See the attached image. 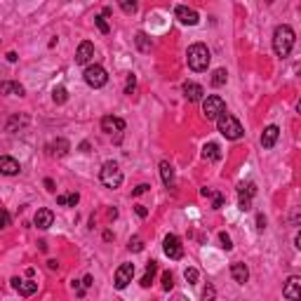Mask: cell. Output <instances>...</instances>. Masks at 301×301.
<instances>
[{
    "instance_id": "6da1fadb",
    "label": "cell",
    "mask_w": 301,
    "mask_h": 301,
    "mask_svg": "<svg viewBox=\"0 0 301 301\" xmlns=\"http://www.w3.org/2000/svg\"><path fill=\"white\" fill-rule=\"evenodd\" d=\"M294 47V31H292V26L282 24L278 26L276 31H273V49H276L278 57H287L289 52Z\"/></svg>"
},
{
    "instance_id": "7a4b0ae2",
    "label": "cell",
    "mask_w": 301,
    "mask_h": 301,
    "mask_svg": "<svg viewBox=\"0 0 301 301\" xmlns=\"http://www.w3.org/2000/svg\"><path fill=\"white\" fill-rule=\"evenodd\" d=\"M186 59H188V69H191V71L203 73V71H207L212 54H209L207 45H203V43H195V45H191V47H188V54H186Z\"/></svg>"
},
{
    "instance_id": "3957f363",
    "label": "cell",
    "mask_w": 301,
    "mask_h": 301,
    "mask_svg": "<svg viewBox=\"0 0 301 301\" xmlns=\"http://www.w3.org/2000/svg\"><path fill=\"white\" fill-rule=\"evenodd\" d=\"M217 127H219V132L224 134L226 139H231V141H238L242 134H245V130H242V125H240V120L238 118H233L231 113H221L217 118Z\"/></svg>"
},
{
    "instance_id": "277c9868",
    "label": "cell",
    "mask_w": 301,
    "mask_h": 301,
    "mask_svg": "<svg viewBox=\"0 0 301 301\" xmlns=\"http://www.w3.org/2000/svg\"><path fill=\"white\" fill-rule=\"evenodd\" d=\"M99 179L106 188H118L122 184V169L118 167V162L109 160V162H104V167L99 172Z\"/></svg>"
},
{
    "instance_id": "5b68a950",
    "label": "cell",
    "mask_w": 301,
    "mask_h": 301,
    "mask_svg": "<svg viewBox=\"0 0 301 301\" xmlns=\"http://www.w3.org/2000/svg\"><path fill=\"white\" fill-rule=\"evenodd\" d=\"M224 111H226V104L219 94H209L207 99H203V116L207 120H217Z\"/></svg>"
},
{
    "instance_id": "8992f818",
    "label": "cell",
    "mask_w": 301,
    "mask_h": 301,
    "mask_svg": "<svg viewBox=\"0 0 301 301\" xmlns=\"http://www.w3.org/2000/svg\"><path fill=\"white\" fill-rule=\"evenodd\" d=\"M83 75H85V83L90 85V87H94V90H99V87H104V85L109 83V73H106L104 66H99V64L87 66Z\"/></svg>"
},
{
    "instance_id": "52a82bcc",
    "label": "cell",
    "mask_w": 301,
    "mask_h": 301,
    "mask_svg": "<svg viewBox=\"0 0 301 301\" xmlns=\"http://www.w3.org/2000/svg\"><path fill=\"white\" fill-rule=\"evenodd\" d=\"M254 193H256V186H254L252 181H247V184H240V186H238V205H240L242 212L252 209Z\"/></svg>"
},
{
    "instance_id": "ba28073f",
    "label": "cell",
    "mask_w": 301,
    "mask_h": 301,
    "mask_svg": "<svg viewBox=\"0 0 301 301\" xmlns=\"http://www.w3.org/2000/svg\"><path fill=\"white\" fill-rule=\"evenodd\" d=\"M162 250H165V254H167L172 261H179L181 256H184V245H181V240L177 235H167L165 242H162Z\"/></svg>"
},
{
    "instance_id": "9c48e42d",
    "label": "cell",
    "mask_w": 301,
    "mask_h": 301,
    "mask_svg": "<svg viewBox=\"0 0 301 301\" xmlns=\"http://www.w3.org/2000/svg\"><path fill=\"white\" fill-rule=\"evenodd\" d=\"M174 14H177V19H179L184 26H195L200 22V14L195 12L193 7H186V5H177Z\"/></svg>"
},
{
    "instance_id": "30bf717a",
    "label": "cell",
    "mask_w": 301,
    "mask_h": 301,
    "mask_svg": "<svg viewBox=\"0 0 301 301\" xmlns=\"http://www.w3.org/2000/svg\"><path fill=\"white\" fill-rule=\"evenodd\" d=\"M134 278V264H122L118 271H116V287L125 289Z\"/></svg>"
},
{
    "instance_id": "8fae6325",
    "label": "cell",
    "mask_w": 301,
    "mask_h": 301,
    "mask_svg": "<svg viewBox=\"0 0 301 301\" xmlns=\"http://www.w3.org/2000/svg\"><path fill=\"white\" fill-rule=\"evenodd\" d=\"M125 130V120L116 118V116H104L101 118V132L106 134H120Z\"/></svg>"
},
{
    "instance_id": "7c38bea8",
    "label": "cell",
    "mask_w": 301,
    "mask_h": 301,
    "mask_svg": "<svg viewBox=\"0 0 301 301\" xmlns=\"http://www.w3.org/2000/svg\"><path fill=\"white\" fill-rule=\"evenodd\" d=\"M181 90H184V96H186L188 101H203V99H205V90H203V85H198V83L186 80Z\"/></svg>"
},
{
    "instance_id": "4fadbf2b",
    "label": "cell",
    "mask_w": 301,
    "mask_h": 301,
    "mask_svg": "<svg viewBox=\"0 0 301 301\" xmlns=\"http://www.w3.org/2000/svg\"><path fill=\"white\" fill-rule=\"evenodd\" d=\"M22 172V165L10 156H0V174H5V177H17Z\"/></svg>"
},
{
    "instance_id": "5bb4252c",
    "label": "cell",
    "mask_w": 301,
    "mask_h": 301,
    "mask_svg": "<svg viewBox=\"0 0 301 301\" xmlns=\"http://www.w3.org/2000/svg\"><path fill=\"white\" fill-rule=\"evenodd\" d=\"M94 57V45L90 40H83L78 45V52H75V64H90Z\"/></svg>"
},
{
    "instance_id": "9a60e30c",
    "label": "cell",
    "mask_w": 301,
    "mask_h": 301,
    "mask_svg": "<svg viewBox=\"0 0 301 301\" xmlns=\"http://www.w3.org/2000/svg\"><path fill=\"white\" fill-rule=\"evenodd\" d=\"M282 294L287 297V299L297 301L301 299V278L299 276H292L287 280V285H285V289H282Z\"/></svg>"
},
{
    "instance_id": "2e32d148",
    "label": "cell",
    "mask_w": 301,
    "mask_h": 301,
    "mask_svg": "<svg viewBox=\"0 0 301 301\" xmlns=\"http://www.w3.org/2000/svg\"><path fill=\"white\" fill-rule=\"evenodd\" d=\"M12 287L22 294V297H31L38 292V282L33 280H19V278H12Z\"/></svg>"
},
{
    "instance_id": "e0dca14e",
    "label": "cell",
    "mask_w": 301,
    "mask_h": 301,
    "mask_svg": "<svg viewBox=\"0 0 301 301\" xmlns=\"http://www.w3.org/2000/svg\"><path fill=\"white\" fill-rule=\"evenodd\" d=\"M33 224H36L40 231H47L49 226L54 224V214H52V209H38Z\"/></svg>"
},
{
    "instance_id": "ac0fdd59",
    "label": "cell",
    "mask_w": 301,
    "mask_h": 301,
    "mask_svg": "<svg viewBox=\"0 0 301 301\" xmlns=\"http://www.w3.org/2000/svg\"><path fill=\"white\" fill-rule=\"evenodd\" d=\"M231 276H233V280L238 285H245L250 280V268L245 264H240V261H235V264H231Z\"/></svg>"
},
{
    "instance_id": "d6986e66",
    "label": "cell",
    "mask_w": 301,
    "mask_h": 301,
    "mask_svg": "<svg viewBox=\"0 0 301 301\" xmlns=\"http://www.w3.org/2000/svg\"><path fill=\"white\" fill-rule=\"evenodd\" d=\"M278 137H280V127H278V125H268L264 130V134H261V146H264V148H273L278 141Z\"/></svg>"
},
{
    "instance_id": "ffe728a7",
    "label": "cell",
    "mask_w": 301,
    "mask_h": 301,
    "mask_svg": "<svg viewBox=\"0 0 301 301\" xmlns=\"http://www.w3.org/2000/svg\"><path fill=\"white\" fill-rule=\"evenodd\" d=\"M160 177H162V184H165L167 188H174V167L169 165L167 160L160 162Z\"/></svg>"
},
{
    "instance_id": "44dd1931",
    "label": "cell",
    "mask_w": 301,
    "mask_h": 301,
    "mask_svg": "<svg viewBox=\"0 0 301 301\" xmlns=\"http://www.w3.org/2000/svg\"><path fill=\"white\" fill-rule=\"evenodd\" d=\"M203 158H205V160H212V162L221 160V146L214 144V141L205 144V146H203Z\"/></svg>"
},
{
    "instance_id": "7402d4cb",
    "label": "cell",
    "mask_w": 301,
    "mask_h": 301,
    "mask_svg": "<svg viewBox=\"0 0 301 301\" xmlns=\"http://www.w3.org/2000/svg\"><path fill=\"white\" fill-rule=\"evenodd\" d=\"M24 85L19 83H7V80H2L0 83V94H17V96H24Z\"/></svg>"
},
{
    "instance_id": "603a6c76",
    "label": "cell",
    "mask_w": 301,
    "mask_h": 301,
    "mask_svg": "<svg viewBox=\"0 0 301 301\" xmlns=\"http://www.w3.org/2000/svg\"><path fill=\"white\" fill-rule=\"evenodd\" d=\"M156 273H158V264L156 261H148V264H146V273H144V278H141V287H151Z\"/></svg>"
},
{
    "instance_id": "cb8c5ba5",
    "label": "cell",
    "mask_w": 301,
    "mask_h": 301,
    "mask_svg": "<svg viewBox=\"0 0 301 301\" xmlns=\"http://www.w3.org/2000/svg\"><path fill=\"white\" fill-rule=\"evenodd\" d=\"M134 43H137V47H139V52H151V47H153V43H151V38L146 36V33H137V38H134Z\"/></svg>"
},
{
    "instance_id": "d4e9b609",
    "label": "cell",
    "mask_w": 301,
    "mask_h": 301,
    "mask_svg": "<svg viewBox=\"0 0 301 301\" xmlns=\"http://www.w3.org/2000/svg\"><path fill=\"white\" fill-rule=\"evenodd\" d=\"M226 80H229V71H226V69H217V71L212 73V85H214V87L226 85Z\"/></svg>"
},
{
    "instance_id": "484cf974",
    "label": "cell",
    "mask_w": 301,
    "mask_h": 301,
    "mask_svg": "<svg viewBox=\"0 0 301 301\" xmlns=\"http://www.w3.org/2000/svg\"><path fill=\"white\" fill-rule=\"evenodd\" d=\"M49 148H54L52 153H57V156H66V153L71 151V144H69L66 139H57V141H54V144L49 146Z\"/></svg>"
},
{
    "instance_id": "4316f807",
    "label": "cell",
    "mask_w": 301,
    "mask_h": 301,
    "mask_svg": "<svg viewBox=\"0 0 301 301\" xmlns=\"http://www.w3.org/2000/svg\"><path fill=\"white\" fill-rule=\"evenodd\" d=\"M118 5L125 14H134L139 10V0H118Z\"/></svg>"
},
{
    "instance_id": "83f0119b",
    "label": "cell",
    "mask_w": 301,
    "mask_h": 301,
    "mask_svg": "<svg viewBox=\"0 0 301 301\" xmlns=\"http://www.w3.org/2000/svg\"><path fill=\"white\" fill-rule=\"evenodd\" d=\"M52 99H54V104H66V99H69V92H66V87H64V85L54 87V90H52Z\"/></svg>"
},
{
    "instance_id": "f1b7e54d",
    "label": "cell",
    "mask_w": 301,
    "mask_h": 301,
    "mask_svg": "<svg viewBox=\"0 0 301 301\" xmlns=\"http://www.w3.org/2000/svg\"><path fill=\"white\" fill-rule=\"evenodd\" d=\"M127 247H130V252H141V250H144V240H141L139 235H134V238H130Z\"/></svg>"
},
{
    "instance_id": "f546056e",
    "label": "cell",
    "mask_w": 301,
    "mask_h": 301,
    "mask_svg": "<svg viewBox=\"0 0 301 301\" xmlns=\"http://www.w3.org/2000/svg\"><path fill=\"white\" fill-rule=\"evenodd\" d=\"M184 278H186L188 285H195L198 278H200V273H198V268H186V271H184Z\"/></svg>"
},
{
    "instance_id": "4dcf8cb0",
    "label": "cell",
    "mask_w": 301,
    "mask_h": 301,
    "mask_svg": "<svg viewBox=\"0 0 301 301\" xmlns=\"http://www.w3.org/2000/svg\"><path fill=\"white\" fill-rule=\"evenodd\" d=\"M94 24H96V28H99L101 33H109L111 31V26H109V22H106V17H104V14L94 17Z\"/></svg>"
},
{
    "instance_id": "1f68e13d",
    "label": "cell",
    "mask_w": 301,
    "mask_h": 301,
    "mask_svg": "<svg viewBox=\"0 0 301 301\" xmlns=\"http://www.w3.org/2000/svg\"><path fill=\"white\" fill-rule=\"evenodd\" d=\"M219 240H221V247H224L226 252H229V250H233V240H231L229 233H224V231H221V233H219Z\"/></svg>"
},
{
    "instance_id": "d6a6232c",
    "label": "cell",
    "mask_w": 301,
    "mask_h": 301,
    "mask_svg": "<svg viewBox=\"0 0 301 301\" xmlns=\"http://www.w3.org/2000/svg\"><path fill=\"white\" fill-rule=\"evenodd\" d=\"M172 287H174V278H172V273H169V271H165V273H162V289H165V292H169Z\"/></svg>"
},
{
    "instance_id": "836d02e7",
    "label": "cell",
    "mask_w": 301,
    "mask_h": 301,
    "mask_svg": "<svg viewBox=\"0 0 301 301\" xmlns=\"http://www.w3.org/2000/svg\"><path fill=\"white\" fill-rule=\"evenodd\" d=\"M7 226H10V212L0 207V231H5Z\"/></svg>"
},
{
    "instance_id": "e575fe53",
    "label": "cell",
    "mask_w": 301,
    "mask_h": 301,
    "mask_svg": "<svg viewBox=\"0 0 301 301\" xmlns=\"http://www.w3.org/2000/svg\"><path fill=\"white\" fill-rule=\"evenodd\" d=\"M134 87H137V78H134V73H127V85H125V94H132Z\"/></svg>"
},
{
    "instance_id": "d590c367",
    "label": "cell",
    "mask_w": 301,
    "mask_h": 301,
    "mask_svg": "<svg viewBox=\"0 0 301 301\" xmlns=\"http://www.w3.org/2000/svg\"><path fill=\"white\" fill-rule=\"evenodd\" d=\"M80 203V195L78 193H66V207H75Z\"/></svg>"
},
{
    "instance_id": "8d00e7d4",
    "label": "cell",
    "mask_w": 301,
    "mask_h": 301,
    "mask_svg": "<svg viewBox=\"0 0 301 301\" xmlns=\"http://www.w3.org/2000/svg\"><path fill=\"white\" fill-rule=\"evenodd\" d=\"M214 297H217V289L212 287V285H207V287L203 289V299H205V301H212Z\"/></svg>"
},
{
    "instance_id": "74e56055",
    "label": "cell",
    "mask_w": 301,
    "mask_h": 301,
    "mask_svg": "<svg viewBox=\"0 0 301 301\" xmlns=\"http://www.w3.org/2000/svg\"><path fill=\"white\" fill-rule=\"evenodd\" d=\"M214 209H221V207H224V195H221V193H214Z\"/></svg>"
},
{
    "instance_id": "f35d334b",
    "label": "cell",
    "mask_w": 301,
    "mask_h": 301,
    "mask_svg": "<svg viewBox=\"0 0 301 301\" xmlns=\"http://www.w3.org/2000/svg\"><path fill=\"white\" fill-rule=\"evenodd\" d=\"M148 188H151L148 184H139V186H137V188H134V191H132V195H141V193H146V191H148Z\"/></svg>"
},
{
    "instance_id": "ab89813d",
    "label": "cell",
    "mask_w": 301,
    "mask_h": 301,
    "mask_svg": "<svg viewBox=\"0 0 301 301\" xmlns=\"http://www.w3.org/2000/svg\"><path fill=\"white\" fill-rule=\"evenodd\" d=\"M266 229V217L264 214H256V231H264Z\"/></svg>"
},
{
    "instance_id": "60d3db41",
    "label": "cell",
    "mask_w": 301,
    "mask_h": 301,
    "mask_svg": "<svg viewBox=\"0 0 301 301\" xmlns=\"http://www.w3.org/2000/svg\"><path fill=\"white\" fill-rule=\"evenodd\" d=\"M134 212H137V214H139V217H141V219H146V217H148V209H146L144 205H137V207H134Z\"/></svg>"
},
{
    "instance_id": "b9f144b4",
    "label": "cell",
    "mask_w": 301,
    "mask_h": 301,
    "mask_svg": "<svg viewBox=\"0 0 301 301\" xmlns=\"http://www.w3.org/2000/svg\"><path fill=\"white\" fill-rule=\"evenodd\" d=\"M45 188H47L49 193H54V191H57V186H54V181H52V179H45Z\"/></svg>"
},
{
    "instance_id": "7bdbcfd3",
    "label": "cell",
    "mask_w": 301,
    "mask_h": 301,
    "mask_svg": "<svg viewBox=\"0 0 301 301\" xmlns=\"http://www.w3.org/2000/svg\"><path fill=\"white\" fill-rule=\"evenodd\" d=\"M57 205L66 207V195H57Z\"/></svg>"
},
{
    "instance_id": "ee69618b",
    "label": "cell",
    "mask_w": 301,
    "mask_h": 301,
    "mask_svg": "<svg viewBox=\"0 0 301 301\" xmlns=\"http://www.w3.org/2000/svg\"><path fill=\"white\" fill-rule=\"evenodd\" d=\"M47 266H49V271H57V268H59V264H57L54 259H49V261H47Z\"/></svg>"
},
{
    "instance_id": "f6af8a7d",
    "label": "cell",
    "mask_w": 301,
    "mask_h": 301,
    "mask_svg": "<svg viewBox=\"0 0 301 301\" xmlns=\"http://www.w3.org/2000/svg\"><path fill=\"white\" fill-rule=\"evenodd\" d=\"M17 59H19V57H17V52H10V54H7V61H12V64H14Z\"/></svg>"
},
{
    "instance_id": "bcb514c9",
    "label": "cell",
    "mask_w": 301,
    "mask_h": 301,
    "mask_svg": "<svg viewBox=\"0 0 301 301\" xmlns=\"http://www.w3.org/2000/svg\"><path fill=\"white\" fill-rule=\"evenodd\" d=\"M83 285H85V287H90V285H92V276H85V280H83Z\"/></svg>"
},
{
    "instance_id": "7dc6e473",
    "label": "cell",
    "mask_w": 301,
    "mask_h": 301,
    "mask_svg": "<svg viewBox=\"0 0 301 301\" xmlns=\"http://www.w3.org/2000/svg\"><path fill=\"white\" fill-rule=\"evenodd\" d=\"M80 151H85V153H87V151H90V144H87V141H83V144H80Z\"/></svg>"
},
{
    "instance_id": "c3c4849f",
    "label": "cell",
    "mask_w": 301,
    "mask_h": 301,
    "mask_svg": "<svg viewBox=\"0 0 301 301\" xmlns=\"http://www.w3.org/2000/svg\"><path fill=\"white\" fill-rule=\"evenodd\" d=\"M264 2H268V5H273V2H276V0H264Z\"/></svg>"
}]
</instances>
